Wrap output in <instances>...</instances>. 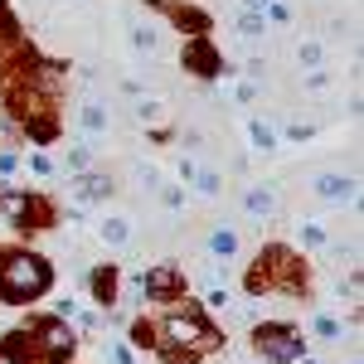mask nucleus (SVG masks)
<instances>
[{"label":"nucleus","mask_w":364,"mask_h":364,"mask_svg":"<svg viewBox=\"0 0 364 364\" xmlns=\"http://www.w3.org/2000/svg\"><path fill=\"white\" fill-rule=\"evenodd\" d=\"M248 209L252 214H272V190H248Z\"/></svg>","instance_id":"8"},{"label":"nucleus","mask_w":364,"mask_h":364,"mask_svg":"<svg viewBox=\"0 0 364 364\" xmlns=\"http://www.w3.org/2000/svg\"><path fill=\"white\" fill-rule=\"evenodd\" d=\"M97 233H102L112 248H122V243L132 238V224H127V219H102V228H97Z\"/></svg>","instance_id":"4"},{"label":"nucleus","mask_w":364,"mask_h":364,"mask_svg":"<svg viewBox=\"0 0 364 364\" xmlns=\"http://www.w3.org/2000/svg\"><path fill=\"white\" fill-rule=\"evenodd\" d=\"M243 5H248L252 15H257V10H267V5H272V0H243Z\"/></svg>","instance_id":"12"},{"label":"nucleus","mask_w":364,"mask_h":364,"mask_svg":"<svg viewBox=\"0 0 364 364\" xmlns=\"http://www.w3.org/2000/svg\"><path fill=\"white\" fill-rule=\"evenodd\" d=\"M44 282H49V267H44V262L15 257L10 272H5V291H10V296H29V291H44Z\"/></svg>","instance_id":"1"},{"label":"nucleus","mask_w":364,"mask_h":364,"mask_svg":"<svg viewBox=\"0 0 364 364\" xmlns=\"http://www.w3.org/2000/svg\"><path fill=\"white\" fill-rule=\"evenodd\" d=\"M296 58H301V63H321V44H301Z\"/></svg>","instance_id":"10"},{"label":"nucleus","mask_w":364,"mask_h":364,"mask_svg":"<svg viewBox=\"0 0 364 364\" xmlns=\"http://www.w3.org/2000/svg\"><path fill=\"white\" fill-rule=\"evenodd\" d=\"M132 49H136V54H151V49H156V34L141 25V20H132Z\"/></svg>","instance_id":"6"},{"label":"nucleus","mask_w":364,"mask_h":364,"mask_svg":"<svg viewBox=\"0 0 364 364\" xmlns=\"http://www.w3.org/2000/svg\"><path fill=\"white\" fill-rule=\"evenodd\" d=\"M44 340H49V345H54L58 355H63V350H68V345H73V340H68V331H63V326H44Z\"/></svg>","instance_id":"9"},{"label":"nucleus","mask_w":364,"mask_h":364,"mask_svg":"<svg viewBox=\"0 0 364 364\" xmlns=\"http://www.w3.org/2000/svg\"><path fill=\"white\" fill-rule=\"evenodd\" d=\"M78 122H83V132H102V127H107V107H102V102H83Z\"/></svg>","instance_id":"3"},{"label":"nucleus","mask_w":364,"mask_h":364,"mask_svg":"<svg viewBox=\"0 0 364 364\" xmlns=\"http://www.w3.org/2000/svg\"><path fill=\"white\" fill-rule=\"evenodd\" d=\"M316 195L331 199V204H340V199L355 195V180H345V175H321V180H316Z\"/></svg>","instance_id":"2"},{"label":"nucleus","mask_w":364,"mask_h":364,"mask_svg":"<svg viewBox=\"0 0 364 364\" xmlns=\"http://www.w3.org/2000/svg\"><path fill=\"white\" fill-rule=\"evenodd\" d=\"M87 161H92V151H73V156H68V166H73V170H87Z\"/></svg>","instance_id":"11"},{"label":"nucleus","mask_w":364,"mask_h":364,"mask_svg":"<svg viewBox=\"0 0 364 364\" xmlns=\"http://www.w3.org/2000/svg\"><path fill=\"white\" fill-rule=\"evenodd\" d=\"M248 136H252V146H257V151H272V127H267V122H257V117H248Z\"/></svg>","instance_id":"5"},{"label":"nucleus","mask_w":364,"mask_h":364,"mask_svg":"<svg viewBox=\"0 0 364 364\" xmlns=\"http://www.w3.org/2000/svg\"><path fill=\"white\" fill-rule=\"evenodd\" d=\"M209 248L219 252V257H228V252L238 248V238H233V233H228V228H214V238H209Z\"/></svg>","instance_id":"7"}]
</instances>
